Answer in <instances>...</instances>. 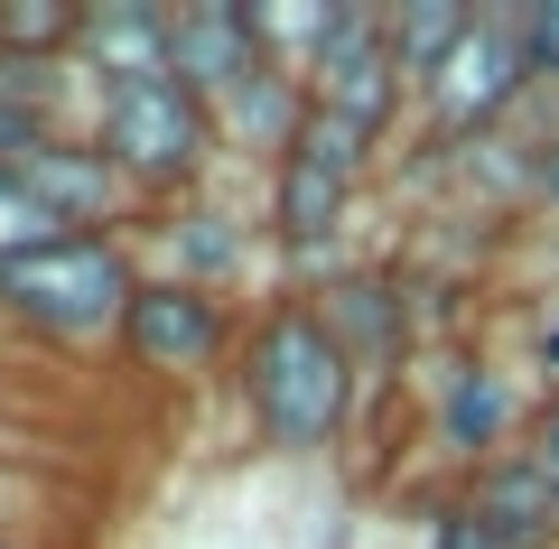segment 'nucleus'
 I'll return each mask as SVG.
<instances>
[{"instance_id":"obj_15","label":"nucleus","mask_w":559,"mask_h":549,"mask_svg":"<svg viewBox=\"0 0 559 549\" xmlns=\"http://www.w3.org/2000/svg\"><path fill=\"white\" fill-rule=\"evenodd\" d=\"M476 20L485 10H466V0H401V10H382V38H392V65L411 75V94L476 38Z\"/></svg>"},{"instance_id":"obj_3","label":"nucleus","mask_w":559,"mask_h":549,"mask_svg":"<svg viewBox=\"0 0 559 549\" xmlns=\"http://www.w3.org/2000/svg\"><path fill=\"white\" fill-rule=\"evenodd\" d=\"M84 131H94V150L140 187V205H150V196H187V187L215 168V150H224L215 103H205L197 84H178L168 65H159V75L94 84V112H84Z\"/></svg>"},{"instance_id":"obj_14","label":"nucleus","mask_w":559,"mask_h":549,"mask_svg":"<svg viewBox=\"0 0 559 549\" xmlns=\"http://www.w3.org/2000/svg\"><path fill=\"white\" fill-rule=\"evenodd\" d=\"M75 65H84L94 84L159 75V65H168V10H150V0H112V10H84Z\"/></svg>"},{"instance_id":"obj_11","label":"nucleus","mask_w":559,"mask_h":549,"mask_svg":"<svg viewBox=\"0 0 559 549\" xmlns=\"http://www.w3.org/2000/svg\"><path fill=\"white\" fill-rule=\"evenodd\" d=\"M457 503L495 530V549H559V485L532 456H495V466L457 475Z\"/></svg>"},{"instance_id":"obj_5","label":"nucleus","mask_w":559,"mask_h":549,"mask_svg":"<svg viewBox=\"0 0 559 549\" xmlns=\"http://www.w3.org/2000/svg\"><path fill=\"white\" fill-rule=\"evenodd\" d=\"M242 326H252V317H242L224 289H197V279H168V271H150V279H140V298H131V317H121V335H112V354L131 363L140 382L197 392V382L234 373Z\"/></svg>"},{"instance_id":"obj_7","label":"nucleus","mask_w":559,"mask_h":549,"mask_svg":"<svg viewBox=\"0 0 559 549\" xmlns=\"http://www.w3.org/2000/svg\"><path fill=\"white\" fill-rule=\"evenodd\" d=\"M532 410L540 392H522L503 363H485V354H457L439 382H429V447L457 456V475L495 466V456H522V438H532Z\"/></svg>"},{"instance_id":"obj_16","label":"nucleus","mask_w":559,"mask_h":549,"mask_svg":"<svg viewBox=\"0 0 559 549\" xmlns=\"http://www.w3.org/2000/svg\"><path fill=\"white\" fill-rule=\"evenodd\" d=\"M84 10L66 0H0V57H75Z\"/></svg>"},{"instance_id":"obj_19","label":"nucleus","mask_w":559,"mask_h":549,"mask_svg":"<svg viewBox=\"0 0 559 549\" xmlns=\"http://www.w3.org/2000/svg\"><path fill=\"white\" fill-rule=\"evenodd\" d=\"M532 373H540V401H559V289L532 317Z\"/></svg>"},{"instance_id":"obj_2","label":"nucleus","mask_w":559,"mask_h":549,"mask_svg":"<svg viewBox=\"0 0 559 549\" xmlns=\"http://www.w3.org/2000/svg\"><path fill=\"white\" fill-rule=\"evenodd\" d=\"M140 242L131 234H57L38 252L0 261V326L47 335V345H103L121 335L140 298Z\"/></svg>"},{"instance_id":"obj_4","label":"nucleus","mask_w":559,"mask_h":549,"mask_svg":"<svg viewBox=\"0 0 559 549\" xmlns=\"http://www.w3.org/2000/svg\"><path fill=\"white\" fill-rule=\"evenodd\" d=\"M373 158H382V140L364 131V121L308 103L299 140L271 158V196H261V224H271L280 252H289V261H326V252H336V234H345V215H355ZM326 271H336V261H326Z\"/></svg>"},{"instance_id":"obj_9","label":"nucleus","mask_w":559,"mask_h":549,"mask_svg":"<svg viewBox=\"0 0 559 549\" xmlns=\"http://www.w3.org/2000/svg\"><path fill=\"white\" fill-rule=\"evenodd\" d=\"M10 168H20V187L66 224V234H121V224L140 215V187L94 150V131H47L38 150H20Z\"/></svg>"},{"instance_id":"obj_10","label":"nucleus","mask_w":559,"mask_h":549,"mask_svg":"<svg viewBox=\"0 0 559 549\" xmlns=\"http://www.w3.org/2000/svg\"><path fill=\"white\" fill-rule=\"evenodd\" d=\"M252 65H271V57H261V28H252L242 0H187V10H168V75L197 84L205 103H224Z\"/></svg>"},{"instance_id":"obj_18","label":"nucleus","mask_w":559,"mask_h":549,"mask_svg":"<svg viewBox=\"0 0 559 549\" xmlns=\"http://www.w3.org/2000/svg\"><path fill=\"white\" fill-rule=\"evenodd\" d=\"M429 549H495V530H485V522H476V512H466V503H457V493H448V503H439V512H429Z\"/></svg>"},{"instance_id":"obj_22","label":"nucleus","mask_w":559,"mask_h":549,"mask_svg":"<svg viewBox=\"0 0 559 549\" xmlns=\"http://www.w3.org/2000/svg\"><path fill=\"white\" fill-rule=\"evenodd\" d=\"M0 549H28V530H0Z\"/></svg>"},{"instance_id":"obj_20","label":"nucleus","mask_w":559,"mask_h":549,"mask_svg":"<svg viewBox=\"0 0 559 549\" xmlns=\"http://www.w3.org/2000/svg\"><path fill=\"white\" fill-rule=\"evenodd\" d=\"M522 456H532V466L559 485V401H540V410H532V438H522Z\"/></svg>"},{"instance_id":"obj_21","label":"nucleus","mask_w":559,"mask_h":549,"mask_svg":"<svg viewBox=\"0 0 559 549\" xmlns=\"http://www.w3.org/2000/svg\"><path fill=\"white\" fill-rule=\"evenodd\" d=\"M10 493H20V475H10V466H0V530H10Z\"/></svg>"},{"instance_id":"obj_1","label":"nucleus","mask_w":559,"mask_h":549,"mask_svg":"<svg viewBox=\"0 0 559 549\" xmlns=\"http://www.w3.org/2000/svg\"><path fill=\"white\" fill-rule=\"evenodd\" d=\"M234 401H242V429L271 456H336L345 447V429L364 410V373L345 363L336 326L318 317L308 289H271L252 308L242 354H234Z\"/></svg>"},{"instance_id":"obj_8","label":"nucleus","mask_w":559,"mask_h":549,"mask_svg":"<svg viewBox=\"0 0 559 549\" xmlns=\"http://www.w3.org/2000/svg\"><path fill=\"white\" fill-rule=\"evenodd\" d=\"M308 103H318V112L364 121L373 140H392V131H401V112H419L411 75L392 65L382 10H336V38H326V47H318V65H308Z\"/></svg>"},{"instance_id":"obj_13","label":"nucleus","mask_w":559,"mask_h":549,"mask_svg":"<svg viewBox=\"0 0 559 549\" xmlns=\"http://www.w3.org/2000/svg\"><path fill=\"white\" fill-rule=\"evenodd\" d=\"M299 121H308V75H289V65H252V75H242L234 94L215 103L224 150H252L261 168H271V158L299 140Z\"/></svg>"},{"instance_id":"obj_6","label":"nucleus","mask_w":559,"mask_h":549,"mask_svg":"<svg viewBox=\"0 0 559 549\" xmlns=\"http://www.w3.org/2000/svg\"><path fill=\"white\" fill-rule=\"evenodd\" d=\"M308 298H318V317L336 326L345 363L364 373V392H392L401 363H411L419 345V289L411 271H392V261H336L326 279H299Z\"/></svg>"},{"instance_id":"obj_12","label":"nucleus","mask_w":559,"mask_h":549,"mask_svg":"<svg viewBox=\"0 0 559 549\" xmlns=\"http://www.w3.org/2000/svg\"><path fill=\"white\" fill-rule=\"evenodd\" d=\"M150 234L168 242V279H197V289H224V298H234V279L252 271V224L224 215V205H205V196L159 205Z\"/></svg>"},{"instance_id":"obj_17","label":"nucleus","mask_w":559,"mask_h":549,"mask_svg":"<svg viewBox=\"0 0 559 549\" xmlns=\"http://www.w3.org/2000/svg\"><path fill=\"white\" fill-rule=\"evenodd\" d=\"M66 224L47 215L38 196L20 187V168H0V261H20V252H38V242H57Z\"/></svg>"}]
</instances>
